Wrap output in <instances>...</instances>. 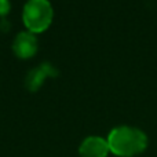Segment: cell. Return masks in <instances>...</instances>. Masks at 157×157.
<instances>
[{
    "instance_id": "obj_1",
    "label": "cell",
    "mask_w": 157,
    "mask_h": 157,
    "mask_svg": "<svg viewBox=\"0 0 157 157\" xmlns=\"http://www.w3.org/2000/svg\"><path fill=\"white\" fill-rule=\"evenodd\" d=\"M110 153L119 157H134L141 155L147 147V135L138 127L132 125H117L112 128L108 135Z\"/></svg>"
},
{
    "instance_id": "obj_2",
    "label": "cell",
    "mask_w": 157,
    "mask_h": 157,
    "mask_svg": "<svg viewBox=\"0 0 157 157\" xmlns=\"http://www.w3.org/2000/svg\"><path fill=\"white\" fill-rule=\"evenodd\" d=\"M52 18H54V8L50 0H28L25 3L22 19L29 32H44L51 25Z\"/></svg>"
},
{
    "instance_id": "obj_3",
    "label": "cell",
    "mask_w": 157,
    "mask_h": 157,
    "mask_svg": "<svg viewBox=\"0 0 157 157\" xmlns=\"http://www.w3.org/2000/svg\"><path fill=\"white\" fill-rule=\"evenodd\" d=\"M80 157H108L110 153L108 139L98 135H90L83 139L78 147Z\"/></svg>"
},
{
    "instance_id": "obj_4",
    "label": "cell",
    "mask_w": 157,
    "mask_h": 157,
    "mask_svg": "<svg viewBox=\"0 0 157 157\" xmlns=\"http://www.w3.org/2000/svg\"><path fill=\"white\" fill-rule=\"evenodd\" d=\"M14 52L19 58H30L37 51V39L32 32H21L17 35L13 44Z\"/></svg>"
},
{
    "instance_id": "obj_5",
    "label": "cell",
    "mask_w": 157,
    "mask_h": 157,
    "mask_svg": "<svg viewBox=\"0 0 157 157\" xmlns=\"http://www.w3.org/2000/svg\"><path fill=\"white\" fill-rule=\"evenodd\" d=\"M48 73H52V69L50 68L48 65H46L44 68H39V69H36V71L30 72L29 76H28V86H29V88L36 90L39 86H40L41 80H43Z\"/></svg>"
},
{
    "instance_id": "obj_6",
    "label": "cell",
    "mask_w": 157,
    "mask_h": 157,
    "mask_svg": "<svg viewBox=\"0 0 157 157\" xmlns=\"http://www.w3.org/2000/svg\"><path fill=\"white\" fill-rule=\"evenodd\" d=\"M10 0H0V15H6L10 11Z\"/></svg>"
}]
</instances>
